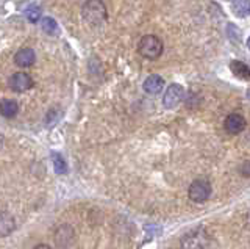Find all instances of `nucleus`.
<instances>
[{
  "instance_id": "obj_1",
  "label": "nucleus",
  "mask_w": 250,
  "mask_h": 249,
  "mask_svg": "<svg viewBox=\"0 0 250 249\" xmlns=\"http://www.w3.org/2000/svg\"><path fill=\"white\" fill-rule=\"evenodd\" d=\"M82 18L89 27H104L108 19L105 3L102 0H86L82 6Z\"/></svg>"
},
{
  "instance_id": "obj_2",
  "label": "nucleus",
  "mask_w": 250,
  "mask_h": 249,
  "mask_svg": "<svg viewBox=\"0 0 250 249\" xmlns=\"http://www.w3.org/2000/svg\"><path fill=\"white\" fill-rule=\"evenodd\" d=\"M164 50L163 41L158 36L155 35H144L141 38V41L138 44V52L141 57H144L147 60H156L161 57V53Z\"/></svg>"
},
{
  "instance_id": "obj_3",
  "label": "nucleus",
  "mask_w": 250,
  "mask_h": 249,
  "mask_svg": "<svg viewBox=\"0 0 250 249\" xmlns=\"http://www.w3.org/2000/svg\"><path fill=\"white\" fill-rule=\"evenodd\" d=\"M209 243V237L205 229H194L182 237V248L183 249H205Z\"/></svg>"
},
{
  "instance_id": "obj_4",
  "label": "nucleus",
  "mask_w": 250,
  "mask_h": 249,
  "mask_svg": "<svg viewBox=\"0 0 250 249\" xmlns=\"http://www.w3.org/2000/svg\"><path fill=\"white\" fill-rule=\"evenodd\" d=\"M188 196L192 202H205L211 196V183L207 179H195V181L189 185V190H188Z\"/></svg>"
},
{
  "instance_id": "obj_5",
  "label": "nucleus",
  "mask_w": 250,
  "mask_h": 249,
  "mask_svg": "<svg viewBox=\"0 0 250 249\" xmlns=\"http://www.w3.org/2000/svg\"><path fill=\"white\" fill-rule=\"evenodd\" d=\"M8 87L14 92H25L35 87V82L31 79V75L27 72H14L8 79Z\"/></svg>"
},
{
  "instance_id": "obj_6",
  "label": "nucleus",
  "mask_w": 250,
  "mask_h": 249,
  "mask_svg": "<svg viewBox=\"0 0 250 249\" xmlns=\"http://www.w3.org/2000/svg\"><path fill=\"white\" fill-rule=\"evenodd\" d=\"M185 97V90L182 85L178 83H172L167 87L166 92H164V97H163V105L164 108H175L180 102L183 100Z\"/></svg>"
},
{
  "instance_id": "obj_7",
  "label": "nucleus",
  "mask_w": 250,
  "mask_h": 249,
  "mask_svg": "<svg viewBox=\"0 0 250 249\" xmlns=\"http://www.w3.org/2000/svg\"><path fill=\"white\" fill-rule=\"evenodd\" d=\"M74 237H75L74 229L70 227L69 224H62L55 230V245H57L60 249H64L72 243Z\"/></svg>"
},
{
  "instance_id": "obj_8",
  "label": "nucleus",
  "mask_w": 250,
  "mask_h": 249,
  "mask_svg": "<svg viewBox=\"0 0 250 249\" xmlns=\"http://www.w3.org/2000/svg\"><path fill=\"white\" fill-rule=\"evenodd\" d=\"M224 127L231 135L241 134V132L246 129V119H244V116L239 114V113H231V114H229L225 118Z\"/></svg>"
},
{
  "instance_id": "obj_9",
  "label": "nucleus",
  "mask_w": 250,
  "mask_h": 249,
  "mask_svg": "<svg viewBox=\"0 0 250 249\" xmlns=\"http://www.w3.org/2000/svg\"><path fill=\"white\" fill-rule=\"evenodd\" d=\"M35 61H36V53L31 47H22L14 55V63L19 68H30L35 65Z\"/></svg>"
},
{
  "instance_id": "obj_10",
  "label": "nucleus",
  "mask_w": 250,
  "mask_h": 249,
  "mask_svg": "<svg viewBox=\"0 0 250 249\" xmlns=\"http://www.w3.org/2000/svg\"><path fill=\"white\" fill-rule=\"evenodd\" d=\"M144 91L147 94H160V92L164 90V79L156 74H152L148 75L147 79L144 80V85H143Z\"/></svg>"
},
{
  "instance_id": "obj_11",
  "label": "nucleus",
  "mask_w": 250,
  "mask_h": 249,
  "mask_svg": "<svg viewBox=\"0 0 250 249\" xmlns=\"http://www.w3.org/2000/svg\"><path fill=\"white\" fill-rule=\"evenodd\" d=\"M16 229V220L10 212H0V237L11 235Z\"/></svg>"
},
{
  "instance_id": "obj_12",
  "label": "nucleus",
  "mask_w": 250,
  "mask_h": 249,
  "mask_svg": "<svg viewBox=\"0 0 250 249\" xmlns=\"http://www.w3.org/2000/svg\"><path fill=\"white\" fill-rule=\"evenodd\" d=\"M19 112V105L13 99H2L0 100V114L3 118H14Z\"/></svg>"
},
{
  "instance_id": "obj_13",
  "label": "nucleus",
  "mask_w": 250,
  "mask_h": 249,
  "mask_svg": "<svg viewBox=\"0 0 250 249\" xmlns=\"http://www.w3.org/2000/svg\"><path fill=\"white\" fill-rule=\"evenodd\" d=\"M230 69L231 72L239 77L242 80H249L250 79V69L246 63H242V61H238V60H233L230 63Z\"/></svg>"
},
{
  "instance_id": "obj_14",
  "label": "nucleus",
  "mask_w": 250,
  "mask_h": 249,
  "mask_svg": "<svg viewBox=\"0 0 250 249\" xmlns=\"http://www.w3.org/2000/svg\"><path fill=\"white\" fill-rule=\"evenodd\" d=\"M231 10L238 18H246L250 11V2L249 0H231Z\"/></svg>"
},
{
  "instance_id": "obj_15",
  "label": "nucleus",
  "mask_w": 250,
  "mask_h": 249,
  "mask_svg": "<svg viewBox=\"0 0 250 249\" xmlns=\"http://www.w3.org/2000/svg\"><path fill=\"white\" fill-rule=\"evenodd\" d=\"M50 158H52V165H53L55 173L57 174H66L67 173V163L60 152H52Z\"/></svg>"
},
{
  "instance_id": "obj_16",
  "label": "nucleus",
  "mask_w": 250,
  "mask_h": 249,
  "mask_svg": "<svg viewBox=\"0 0 250 249\" xmlns=\"http://www.w3.org/2000/svg\"><path fill=\"white\" fill-rule=\"evenodd\" d=\"M41 28L47 35H55L58 32V24H57V21L52 19V18H42L41 19Z\"/></svg>"
},
{
  "instance_id": "obj_17",
  "label": "nucleus",
  "mask_w": 250,
  "mask_h": 249,
  "mask_svg": "<svg viewBox=\"0 0 250 249\" xmlns=\"http://www.w3.org/2000/svg\"><path fill=\"white\" fill-rule=\"evenodd\" d=\"M25 14H27V19L31 22V24H36V22H39V18H41V8L36 5H31L27 8Z\"/></svg>"
},
{
  "instance_id": "obj_18",
  "label": "nucleus",
  "mask_w": 250,
  "mask_h": 249,
  "mask_svg": "<svg viewBox=\"0 0 250 249\" xmlns=\"http://www.w3.org/2000/svg\"><path fill=\"white\" fill-rule=\"evenodd\" d=\"M33 249H52L49 245H38V246H35Z\"/></svg>"
},
{
  "instance_id": "obj_19",
  "label": "nucleus",
  "mask_w": 250,
  "mask_h": 249,
  "mask_svg": "<svg viewBox=\"0 0 250 249\" xmlns=\"http://www.w3.org/2000/svg\"><path fill=\"white\" fill-rule=\"evenodd\" d=\"M244 176H246V177H249V161H246V163H244Z\"/></svg>"
},
{
  "instance_id": "obj_20",
  "label": "nucleus",
  "mask_w": 250,
  "mask_h": 249,
  "mask_svg": "<svg viewBox=\"0 0 250 249\" xmlns=\"http://www.w3.org/2000/svg\"><path fill=\"white\" fill-rule=\"evenodd\" d=\"M2 144H3V136L0 135V147H2Z\"/></svg>"
}]
</instances>
